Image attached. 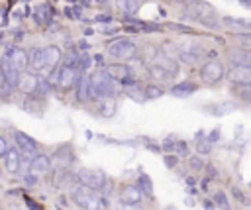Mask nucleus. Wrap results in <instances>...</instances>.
<instances>
[{
    "label": "nucleus",
    "mask_w": 251,
    "mask_h": 210,
    "mask_svg": "<svg viewBox=\"0 0 251 210\" xmlns=\"http://www.w3.org/2000/svg\"><path fill=\"white\" fill-rule=\"evenodd\" d=\"M90 86H92V98H112L116 92V79L108 75L106 69H98L90 75Z\"/></svg>",
    "instance_id": "f257e3e1"
},
{
    "label": "nucleus",
    "mask_w": 251,
    "mask_h": 210,
    "mask_svg": "<svg viewBox=\"0 0 251 210\" xmlns=\"http://www.w3.org/2000/svg\"><path fill=\"white\" fill-rule=\"evenodd\" d=\"M71 198H73V202H75L78 208H84V210H102V208L108 204L106 198L98 196L92 188H88V186H84V184L75 186L73 192H71Z\"/></svg>",
    "instance_id": "f03ea898"
},
{
    "label": "nucleus",
    "mask_w": 251,
    "mask_h": 210,
    "mask_svg": "<svg viewBox=\"0 0 251 210\" xmlns=\"http://www.w3.org/2000/svg\"><path fill=\"white\" fill-rule=\"evenodd\" d=\"M186 14H188L190 20H196L206 27H218V20H216L214 8L210 4H206V2H202V0L190 2L188 8H186Z\"/></svg>",
    "instance_id": "7ed1b4c3"
},
{
    "label": "nucleus",
    "mask_w": 251,
    "mask_h": 210,
    "mask_svg": "<svg viewBox=\"0 0 251 210\" xmlns=\"http://www.w3.org/2000/svg\"><path fill=\"white\" fill-rule=\"evenodd\" d=\"M76 177H78L80 184H84L92 190H98V192H104V194L110 192V181H108L106 173L100 171V169H80Z\"/></svg>",
    "instance_id": "20e7f679"
},
{
    "label": "nucleus",
    "mask_w": 251,
    "mask_h": 210,
    "mask_svg": "<svg viewBox=\"0 0 251 210\" xmlns=\"http://www.w3.org/2000/svg\"><path fill=\"white\" fill-rule=\"evenodd\" d=\"M135 51H137L135 43H133L131 39H126V37H118V39H114V41L108 45V53H110L114 59H118V61H127V59H131V57L135 55Z\"/></svg>",
    "instance_id": "39448f33"
},
{
    "label": "nucleus",
    "mask_w": 251,
    "mask_h": 210,
    "mask_svg": "<svg viewBox=\"0 0 251 210\" xmlns=\"http://www.w3.org/2000/svg\"><path fill=\"white\" fill-rule=\"evenodd\" d=\"M226 75V69H224V63L220 59H210L206 65H202L200 69V79L206 82V84H214L218 80H222V77Z\"/></svg>",
    "instance_id": "423d86ee"
},
{
    "label": "nucleus",
    "mask_w": 251,
    "mask_h": 210,
    "mask_svg": "<svg viewBox=\"0 0 251 210\" xmlns=\"http://www.w3.org/2000/svg\"><path fill=\"white\" fill-rule=\"evenodd\" d=\"M14 141H16V145H18V151L25 157V159H33L37 153H39V145H37V141L31 137V135H27V133H24V131H14Z\"/></svg>",
    "instance_id": "0eeeda50"
},
{
    "label": "nucleus",
    "mask_w": 251,
    "mask_h": 210,
    "mask_svg": "<svg viewBox=\"0 0 251 210\" xmlns=\"http://www.w3.org/2000/svg\"><path fill=\"white\" fill-rule=\"evenodd\" d=\"M0 69H2V77H4V82L8 84V86H18V82H20V71L14 67V61H12V57L10 55H2V59H0Z\"/></svg>",
    "instance_id": "6e6552de"
},
{
    "label": "nucleus",
    "mask_w": 251,
    "mask_h": 210,
    "mask_svg": "<svg viewBox=\"0 0 251 210\" xmlns=\"http://www.w3.org/2000/svg\"><path fill=\"white\" fill-rule=\"evenodd\" d=\"M227 80L237 88L251 86V67H231L227 71Z\"/></svg>",
    "instance_id": "1a4fd4ad"
},
{
    "label": "nucleus",
    "mask_w": 251,
    "mask_h": 210,
    "mask_svg": "<svg viewBox=\"0 0 251 210\" xmlns=\"http://www.w3.org/2000/svg\"><path fill=\"white\" fill-rule=\"evenodd\" d=\"M141 198H143V192L139 190L137 184H126L120 190V202L124 206H137L141 202Z\"/></svg>",
    "instance_id": "9d476101"
},
{
    "label": "nucleus",
    "mask_w": 251,
    "mask_h": 210,
    "mask_svg": "<svg viewBox=\"0 0 251 210\" xmlns=\"http://www.w3.org/2000/svg\"><path fill=\"white\" fill-rule=\"evenodd\" d=\"M51 165H53V159H51L49 155H45V153H37V155L29 161V173L35 175V177L45 175V173H49Z\"/></svg>",
    "instance_id": "9b49d317"
},
{
    "label": "nucleus",
    "mask_w": 251,
    "mask_h": 210,
    "mask_svg": "<svg viewBox=\"0 0 251 210\" xmlns=\"http://www.w3.org/2000/svg\"><path fill=\"white\" fill-rule=\"evenodd\" d=\"M202 57V49L196 43H180L178 45V59L182 63H196Z\"/></svg>",
    "instance_id": "f8f14e48"
},
{
    "label": "nucleus",
    "mask_w": 251,
    "mask_h": 210,
    "mask_svg": "<svg viewBox=\"0 0 251 210\" xmlns=\"http://www.w3.org/2000/svg\"><path fill=\"white\" fill-rule=\"evenodd\" d=\"M80 79H82V73L76 67H61V80H59V84L63 88L76 86L80 82Z\"/></svg>",
    "instance_id": "ddd939ff"
},
{
    "label": "nucleus",
    "mask_w": 251,
    "mask_h": 210,
    "mask_svg": "<svg viewBox=\"0 0 251 210\" xmlns=\"http://www.w3.org/2000/svg\"><path fill=\"white\" fill-rule=\"evenodd\" d=\"M4 53L12 57L14 67H16L20 73H24V69L29 65V55H27V51H25L24 47H6Z\"/></svg>",
    "instance_id": "4468645a"
},
{
    "label": "nucleus",
    "mask_w": 251,
    "mask_h": 210,
    "mask_svg": "<svg viewBox=\"0 0 251 210\" xmlns=\"http://www.w3.org/2000/svg\"><path fill=\"white\" fill-rule=\"evenodd\" d=\"M53 163L57 165V167H61V169H65V167H69L73 161H75V155H73V151H71V147L69 145H61L55 153H53Z\"/></svg>",
    "instance_id": "2eb2a0df"
},
{
    "label": "nucleus",
    "mask_w": 251,
    "mask_h": 210,
    "mask_svg": "<svg viewBox=\"0 0 251 210\" xmlns=\"http://www.w3.org/2000/svg\"><path fill=\"white\" fill-rule=\"evenodd\" d=\"M227 59L233 63V67H251V51L249 49H231L227 53Z\"/></svg>",
    "instance_id": "dca6fc26"
},
{
    "label": "nucleus",
    "mask_w": 251,
    "mask_h": 210,
    "mask_svg": "<svg viewBox=\"0 0 251 210\" xmlns=\"http://www.w3.org/2000/svg\"><path fill=\"white\" fill-rule=\"evenodd\" d=\"M37 82H39V79H37L33 73H22V75H20L18 88H20L24 94H35V90H37Z\"/></svg>",
    "instance_id": "f3484780"
},
{
    "label": "nucleus",
    "mask_w": 251,
    "mask_h": 210,
    "mask_svg": "<svg viewBox=\"0 0 251 210\" xmlns=\"http://www.w3.org/2000/svg\"><path fill=\"white\" fill-rule=\"evenodd\" d=\"M235 108H237V104H235V102H231V100H224V102H212V104L204 106L206 114H212V116H224V114H227V112H233Z\"/></svg>",
    "instance_id": "a211bd4d"
},
{
    "label": "nucleus",
    "mask_w": 251,
    "mask_h": 210,
    "mask_svg": "<svg viewBox=\"0 0 251 210\" xmlns=\"http://www.w3.org/2000/svg\"><path fill=\"white\" fill-rule=\"evenodd\" d=\"M20 165H22V153L18 149H8V153L4 155V169L8 173H18L20 171Z\"/></svg>",
    "instance_id": "6ab92c4d"
},
{
    "label": "nucleus",
    "mask_w": 251,
    "mask_h": 210,
    "mask_svg": "<svg viewBox=\"0 0 251 210\" xmlns=\"http://www.w3.org/2000/svg\"><path fill=\"white\" fill-rule=\"evenodd\" d=\"M194 92H196V84L190 82V80H180L178 84H175L171 88V94L176 96V98H186V96H190Z\"/></svg>",
    "instance_id": "aec40b11"
},
{
    "label": "nucleus",
    "mask_w": 251,
    "mask_h": 210,
    "mask_svg": "<svg viewBox=\"0 0 251 210\" xmlns=\"http://www.w3.org/2000/svg\"><path fill=\"white\" fill-rule=\"evenodd\" d=\"M76 98L80 102L90 100L92 98V86H90V75H82L80 82L76 84Z\"/></svg>",
    "instance_id": "412c9836"
},
{
    "label": "nucleus",
    "mask_w": 251,
    "mask_h": 210,
    "mask_svg": "<svg viewBox=\"0 0 251 210\" xmlns=\"http://www.w3.org/2000/svg\"><path fill=\"white\" fill-rule=\"evenodd\" d=\"M29 65L31 69L37 73V71H43L47 67V59H45V51L39 49V47H33L31 55H29Z\"/></svg>",
    "instance_id": "4be33fe9"
},
{
    "label": "nucleus",
    "mask_w": 251,
    "mask_h": 210,
    "mask_svg": "<svg viewBox=\"0 0 251 210\" xmlns=\"http://www.w3.org/2000/svg\"><path fill=\"white\" fill-rule=\"evenodd\" d=\"M43 51H45L47 67H57V65L61 63V59H63V51H61V47H57V45H47Z\"/></svg>",
    "instance_id": "5701e85b"
},
{
    "label": "nucleus",
    "mask_w": 251,
    "mask_h": 210,
    "mask_svg": "<svg viewBox=\"0 0 251 210\" xmlns=\"http://www.w3.org/2000/svg\"><path fill=\"white\" fill-rule=\"evenodd\" d=\"M106 71H108L110 77H114L120 82L124 79H127V77H131V69L127 65H110V67H106Z\"/></svg>",
    "instance_id": "b1692460"
},
{
    "label": "nucleus",
    "mask_w": 251,
    "mask_h": 210,
    "mask_svg": "<svg viewBox=\"0 0 251 210\" xmlns=\"http://www.w3.org/2000/svg\"><path fill=\"white\" fill-rule=\"evenodd\" d=\"M149 77L153 80H157V82H169V80H173L175 75H171L169 71H165L159 65H149Z\"/></svg>",
    "instance_id": "393cba45"
},
{
    "label": "nucleus",
    "mask_w": 251,
    "mask_h": 210,
    "mask_svg": "<svg viewBox=\"0 0 251 210\" xmlns=\"http://www.w3.org/2000/svg\"><path fill=\"white\" fill-rule=\"evenodd\" d=\"M33 20H35L37 24H41V26L49 24V22L53 20V10H51V6H47V4L39 6V10L33 12Z\"/></svg>",
    "instance_id": "a878e982"
},
{
    "label": "nucleus",
    "mask_w": 251,
    "mask_h": 210,
    "mask_svg": "<svg viewBox=\"0 0 251 210\" xmlns=\"http://www.w3.org/2000/svg\"><path fill=\"white\" fill-rule=\"evenodd\" d=\"M116 112H118V106H116L114 98H104L100 102V116L102 118H114Z\"/></svg>",
    "instance_id": "bb28decb"
},
{
    "label": "nucleus",
    "mask_w": 251,
    "mask_h": 210,
    "mask_svg": "<svg viewBox=\"0 0 251 210\" xmlns=\"http://www.w3.org/2000/svg\"><path fill=\"white\" fill-rule=\"evenodd\" d=\"M141 4H143V0H116L118 10H122V12H126V14L137 12V10L141 8Z\"/></svg>",
    "instance_id": "cd10ccee"
},
{
    "label": "nucleus",
    "mask_w": 251,
    "mask_h": 210,
    "mask_svg": "<svg viewBox=\"0 0 251 210\" xmlns=\"http://www.w3.org/2000/svg\"><path fill=\"white\" fill-rule=\"evenodd\" d=\"M153 65H159V67H163L165 71H169L171 75H176V71H178V65H176V61H173V59H169V57H165L163 53L161 55H157V59H155V63Z\"/></svg>",
    "instance_id": "c85d7f7f"
},
{
    "label": "nucleus",
    "mask_w": 251,
    "mask_h": 210,
    "mask_svg": "<svg viewBox=\"0 0 251 210\" xmlns=\"http://www.w3.org/2000/svg\"><path fill=\"white\" fill-rule=\"evenodd\" d=\"M196 151L200 155H208L212 151V141L204 135V131H198L196 133Z\"/></svg>",
    "instance_id": "c756f323"
},
{
    "label": "nucleus",
    "mask_w": 251,
    "mask_h": 210,
    "mask_svg": "<svg viewBox=\"0 0 251 210\" xmlns=\"http://www.w3.org/2000/svg\"><path fill=\"white\" fill-rule=\"evenodd\" d=\"M135 184L139 186V190L143 192V196H151V192H153V183H151L149 175L141 173V175L137 177V183H135Z\"/></svg>",
    "instance_id": "7c9ffc66"
},
{
    "label": "nucleus",
    "mask_w": 251,
    "mask_h": 210,
    "mask_svg": "<svg viewBox=\"0 0 251 210\" xmlns=\"http://www.w3.org/2000/svg\"><path fill=\"white\" fill-rule=\"evenodd\" d=\"M161 53H163L165 57L176 61V59H178V45L173 43V41H165V43L161 45Z\"/></svg>",
    "instance_id": "2f4dec72"
},
{
    "label": "nucleus",
    "mask_w": 251,
    "mask_h": 210,
    "mask_svg": "<svg viewBox=\"0 0 251 210\" xmlns=\"http://www.w3.org/2000/svg\"><path fill=\"white\" fill-rule=\"evenodd\" d=\"M126 94L131 98V100H135V102H145V98H147V94H145V90H141L137 84H133V86H129V88H126Z\"/></svg>",
    "instance_id": "473e14b6"
},
{
    "label": "nucleus",
    "mask_w": 251,
    "mask_h": 210,
    "mask_svg": "<svg viewBox=\"0 0 251 210\" xmlns=\"http://www.w3.org/2000/svg\"><path fill=\"white\" fill-rule=\"evenodd\" d=\"M212 200H214V204L220 206L222 210H229V202H227V196H226L224 190H216V192L212 194Z\"/></svg>",
    "instance_id": "72a5a7b5"
},
{
    "label": "nucleus",
    "mask_w": 251,
    "mask_h": 210,
    "mask_svg": "<svg viewBox=\"0 0 251 210\" xmlns=\"http://www.w3.org/2000/svg\"><path fill=\"white\" fill-rule=\"evenodd\" d=\"M224 24H226V26H231V27H251V22L241 20V18H233V16L224 18Z\"/></svg>",
    "instance_id": "f704fd0d"
},
{
    "label": "nucleus",
    "mask_w": 251,
    "mask_h": 210,
    "mask_svg": "<svg viewBox=\"0 0 251 210\" xmlns=\"http://www.w3.org/2000/svg\"><path fill=\"white\" fill-rule=\"evenodd\" d=\"M78 59H80V55H78L75 49H69V53L65 55V65H63V67H76Z\"/></svg>",
    "instance_id": "c9c22d12"
},
{
    "label": "nucleus",
    "mask_w": 251,
    "mask_h": 210,
    "mask_svg": "<svg viewBox=\"0 0 251 210\" xmlns=\"http://www.w3.org/2000/svg\"><path fill=\"white\" fill-rule=\"evenodd\" d=\"M167 27H169V29H173V31H178V33H194V29H192L190 26H184V24L169 22V24H167Z\"/></svg>",
    "instance_id": "e433bc0d"
},
{
    "label": "nucleus",
    "mask_w": 251,
    "mask_h": 210,
    "mask_svg": "<svg viewBox=\"0 0 251 210\" xmlns=\"http://www.w3.org/2000/svg\"><path fill=\"white\" fill-rule=\"evenodd\" d=\"M49 90H51V84H49V80H47V79H39L35 94H39V96H47V94H49Z\"/></svg>",
    "instance_id": "4c0bfd02"
},
{
    "label": "nucleus",
    "mask_w": 251,
    "mask_h": 210,
    "mask_svg": "<svg viewBox=\"0 0 251 210\" xmlns=\"http://www.w3.org/2000/svg\"><path fill=\"white\" fill-rule=\"evenodd\" d=\"M145 94H147V98H159V96H163V88L157 84H149V86H145Z\"/></svg>",
    "instance_id": "58836bf2"
},
{
    "label": "nucleus",
    "mask_w": 251,
    "mask_h": 210,
    "mask_svg": "<svg viewBox=\"0 0 251 210\" xmlns=\"http://www.w3.org/2000/svg\"><path fill=\"white\" fill-rule=\"evenodd\" d=\"M90 63H92V57H88L86 53H82L80 59H78V63H76V69L82 73V71H86V69L90 67Z\"/></svg>",
    "instance_id": "ea45409f"
},
{
    "label": "nucleus",
    "mask_w": 251,
    "mask_h": 210,
    "mask_svg": "<svg viewBox=\"0 0 251 210\" xmlns=\"http://www.w3.org/2000/svg\"><path fill=\"white\" fill-rule=\"evenodd\" d=\"M188 165H190L192 171H202V169H204V161H202L198 155H192V157L188 159Z\"/></svg>",
    "instance_id": "a19ab883"
},
{
    "label": "nucleus",
    "mask_w": 251,
    "mask_h": 210,
    "mask_svg": "<svg viewBox=\"0 0 251 210\" xmlns=\"http://www.w3.org/2000/svg\"><path fill=\"white\" fill-rule=\"evenodd\" d=\"M237 96L241 98V102H247V104H251V86H243V88H237Z\"/></svg>",
    "instance_id": "79ce46f5"
},
{
    "label": "nucleus",
    "mask_w": 251,
    "mask_h": 210,
    "mask_svg": "<svg viewBox=\"0 0 251 210\" xmlns=\"http://www.w3.org/2000/svg\"><path fill=\"white\" fill-rule=\"evenodd\" d=\"M49 84L51 86H55V84H59V80H61V67H55L53 71H51V75H49Z\"/></svg>",
    "instance_id": "37998d69"
},
{
    "label": "nucleus",
    "mask_w": 251,
    "mask_h": 210,
    "mask_svg": "<svg viewBox=\"0 0 251 210\" xmlns=\"http://www.w3.org/2000/svg\"><path fill=\"white\" fill-rule=\"evenodd\" d=\"M175 153H176V155H188V145H186V141H182V139L175 141Z\"/></svg>",
    "instance_id": "c03bdc74"
},
{
    "label": "nucleus",
    "mask_w": 251,
    "mask_h": 210,
    "mask_svg": "<svg viewBox=\"0 0 251 210\" xmlns=\"http://www.w3.org/2000/svg\"><path fill=\"white\" fill-rule=\"evenodd\" d=\"M8 141H6V137L4 135H0V157H4L6 153H8Z\"/></svg>",
    "instance_id": "a18cd8bd"
},
{
    "label": "nucleus",
    "mask_w": 251,
    "mask_h": 210,
    "mask_svg": "<svg viewBox=\"0 0 251 210\" xmlns=\"http://www.w3.org/2000/svg\"><path fill=\"white\" fill-rule=\"evenodd\" d=\"M163 161H165V165H167L169 169H173V167L176 165V155H165Z\"/></svg>",
    "instance_id": "49530a36"
},
{
    "label": "nucleus",
    "mask_w": 251,
    "mask_h": 210,
    "mask_svg": "<svg viewBox=\"0 0 251 210\" xmlns=\"http://www.w3.org/2000/svg\"><path fill=\"white\" fill-rule=\"evenodd\" d=\"M94 22H98V24H110V22H112V18H110L108 14H98V16L94 18Z\"/></svg>",
    "instance_id": "de8ad7c7"
},
{
    "label": "nucleus",
    "mask_w": 251,
    "mask_h": 210,
    "mask_svg": "<svg viewBox=\"0 0 251 210\" xmlns=\"http://www.w3.org/2000/svg\"><path fill=\"white\" fill-rule=\"evenodd\" d=\"M24 202L27 204V208H29V210H41V208L37 206V202H35V200H31L29 196H24Z\"/></svg>",
    "instance_id": "09e8293b"
},
{
    "label": "nucleus",
    "mask_w": 251,
    "mask_h": 210,
    "mask_svg": "<svg viewBox=\"0 0 251 210\" xmlns=\"http://www.w3.org/2000/svg\"><path fill=\"white\" fill-rule=\"evenodd\" d=\"M231 190H233V196H235V198H237L239 202H247V198H245V194H243V192H241V190H239L237 186H233Z\"/></svg>",
    "instance_id": "8fccbe9b"
},
{
    "label": "nucleus",
    "mask_w": 251,
    "mask_h": 210,
    "mask_svg": "<svg viewBox=\"0 0 251 210\" xmlns=\"http://www.w3.org/2000/svg\"><path fill=\"white\" fill-rule=\"evenodd\" d=\"M206 173H208V181L218 177V169H216V167H212V165H208V167H206Z\"/></svg>",
    "instance_id": "3c124183"
},
{
    "label": "nucleus",
    "mask_w": 251,
    "mask_h": 210,
    "mask_svg": "<svg viewBox=\"0 0 251 210\" xmlns=\"http://www.w3.org/2000/svg\"><path fill=\"white\" fill-rule=\"evenodd\" d=\"M76 47H78V51H82V53H86V51L90 49V45H88V41H84V39H80V41L76 43Z\"/></svg>",
    "instance_id": "603ef678"
},
{
    "label": "nucleus",
    "mask_w": 251,
    "mask_h": 210,
    "mask_svg": "<svg viewBox=\"0 0 251 210\" xmlns=\"http://www.w3.org/2000/svg\"><path fill=\"white\" fill-rule=\"evenodd\" d=\"M94 63H96L100 69H106V67H104V57H102L100 53H98V55H94Z\"/></svg>",
    "instance_id": "864d4df0"
},
{
    "label": "nucleus",
    "mask_w": 251,
    "mask_h": 210,
    "mask_svg": "<svg viewBox=\"0 0 251 210\" xmlns=\"http://www.w3.org/2000/svg\"><path fill=\"white\" fill-rule=\"evenodd\" d=\"M24 181H25L27 184H35V181H37V177L29 173V175H24Z\"/></svg>",
    "instance_id": "5fc2aeb1"
},
{
    "label": "nucleus",
    "mask_w": 251,
    "mask_h": 210,
    "mask_svg": "<svg viewBox=\"0 0 251 210\" xmlns=\"http://www.w3.org/2000/svg\"><path fill=\"white\" fill-rule=\"evenodd\" d=\"M218 137H220V130H214V131L208 135V139H210L212 143H214V141H218Z\"/></svg>",
    "instance_id": "6e6d98bb"
},
{
    "label": "nucleus",
    "mask_w": 251,
    "mask_h": 210,
    "mask_svg": "<svg viewBox=\"0 0 251 210\" xmlns=\"http://www.w3.org/2000/svg\"><path fill=\"white\" fill-rule=\"evenodd\" d=\"M214 208H216L214 200H204V210H214Z\"/></svg>",
    "instance_id": "4d7b16f0"
},
{
    "label": "nucleus",
    "mask_w": 251,
    "mask_h": 210,
    "mask_svg": "<svg viewBox=\"0 0 251 210\" xmlns=\"http://www.w3.org/2000/svg\"><path fill=\"white\" fill-rule=\"evenodd\" d=\"M186 184H188V186H194V184H196V179H194V177H188V179H186Z\"/></svg>",
    "instance_id": "13d9d810"
},
{
    "label": "nucleus",
    "mask_w": 251,
    "mask_h": 210,
    "mask_svg": "<svg viewBox=\"0 0 251 210\" xmlns=\"http://www.w3.org/2000/svg\"><path fill=\"white\" fill-rule=\"evenodd\" d=\"M239 4L245 6V8H251V0H239Z\"/></svg>",
    "instance_id": "bf43d9fd"
},
{
    "label": "nucleus",
    "mask_w": 251,
    "mask_h": 210,
    "mask_svg": "<svg viewBox=\"0 0 251 210\" xmlns=\"http://www.w3.org/2000/svg\"><path fill=\"white\" fill-rule=\"evenodd\" d=\"M4 84V77H2V69H0V86Z\"/></svg>",
    "instance_id": "052dcab7"
},
{
    "label": "nucleus",
    "mask_w": 251,
    "mask_h": 210,
    "mask_svg": "<svg viewBox=\"0 0 251 210\" xmlns=\"http://www.w3.org/2000/svg\"><path fill=\"white\" fill-rule=\"evenodd\" d=\"M165 210H176V208H175V206H167Z\"/></svg>",
    "instance_id": "680f3d73"
},
{
    "label": "nucleus",
    "mask_w": 251,
    "mask_h": 210,
    "mask_svg": "<svg viewBox=\"0 0 251 210\" xmlns=\"http://www.w3.org/2000/svg\"><path fill=\"white\" fill-rule=\"evenodd\" d=\"M173 2H182V0H173Z\"/></svg>",
    "instance_id": "e2e57ef3"
}]
</instances>
